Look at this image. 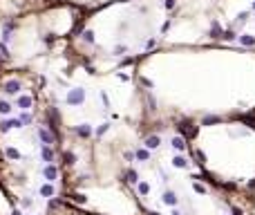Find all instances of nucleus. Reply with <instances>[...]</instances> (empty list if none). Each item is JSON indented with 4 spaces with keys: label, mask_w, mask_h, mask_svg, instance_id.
I'll return each instance as SVG.
<instances>
[{
    "label": "nucleus",
    "mask_w": 255,
    "mask_h": 215,
    "mask_svg": "<svg viewBox=\"0 0 255 215\" xmlns=\"http://www.w3.org/2000/svg\"><path fill=\"white\" fill-rule=\"evenodd\" d=\"M67 101L72 105H79L81 101H83V90H74V92H70V97H67Z\"/></svg>",
    "instance_id": "nucleus-1"
},
{
    "label": "nucleus",
    "mask_w": 255,
    "mask_h": 215,
    "mask_svg": "<svg viewBox=\"0 0 255 215\" xmlns=\"http://www.w3.org/2000/svg\"><path fill=\"white\" fill-rule=\"evenodd\" d=\"M159 144H161V139H159L157 135H152V137H148V139H146V146L150 148V150H152V148H159Z\"/></svg>",
    "instance_id": "nucleus-2"
},
{
    "label": "nucleus",
    "mask_w": 255,
    "mask_h": 215,
    "mask_svg": "<svg viewBox=\"0 0 255 215\" xmlns=\"http://www.w3.org/2000/svg\"><path fill=\"white\" fill-rule=\"evenodd\" d=\"M164 202L170 204V206H175V204H177V195H175L172 191H166V193H164Z\"/></svg>",
    "instance_id": "nucleus-3"
},
{
    "label": "nucleus",
    "mask_w": 255,
    "mask_h": 215,
    "mask_svg": "<svg viewBox=\"0 0 255 215\" xmlns=\"http://www.w3.org/2000/svg\"><path fill=\"white\" fill-rule=\"evenodd\" d=\"M240 43H242V45H246V47H253V45H255V36L244 34V36H240Z\"/></svg>",
    "instance_id": "nucleus-4"
},
{
    "label": "nucleus",
    "mask_w": 255,
    "mask_h": 215,
    "mask_svg": "<svg viewBox=\"0 0 255 215\" xmlns=\"http://www.w3.org/2000/svg\"><path fill=\"white\" fill-rule=\"evenodd\" d=\"M56 175H58V170H56L54 166H47V168H45V177H47L49 182H54V179H56Z\"/></svg>",
    "instance_id": "nucleus-5"
},
{
    "label": "nucleus",
    "mask_w": 255,
    "mask_h": 215,
    "mask_svg": "<svg viewBox=\"0 0 255 215\" xmlns=\"http://www.w3.org/2000/svg\"><path fill=\"white\" fill-rule=\"evenodd\" d=\"M172 148H175V150H184V148H186V141H184L181 137H175V139H172Z\"/></svg>",
    "instance_id": "nucleus-6"
},
{
    "label": "nucleus",
    "mask_w": 255,
    "mask_h": 215,
    "mask_svg": "<svg viewBox=\"0 0 255 215\" xmlns=\"http://www.w3.org/2000/svg\"><path fill=\"white\" fill-rule=\"evenodd\" d=\"M40 195H45V197H54V186L52 184H45L40 188Z\"/></svg>",
    "instance_id": "nucleus-7"
},
{
    "label": "nucleus",
    "mask_w": 255,
    "mask_h": 215,
    "mask_svg": "<svg viewBox=\"0 0 255 215\" xmlns=\"http://www.w3.org/2000/svg\"><path fill=\"white\" fill-rule=\"evenodd\" d=\"M172 164H175V168H186V166H188L186 157H181V155H179V157H175V159H172Z\"/></svg>",
    "instance_id": "nucleus-8"
},
{
    "label": "nucleus",
    "mask_w": 255,
    "mask_h": 215,
    "mask_svg": "<svg viewBox=\"0 0 255 215\" xmlns=\"http://www.w3.org/2000/svg\"><path fill=\"white\" fill-rule=\"evenodd\" d=\"M7 92H9V94H16V92L18 90H20V85H18V83L16 81H11V83H7V88H5Z\"/></svg>",
    "instance_id": "nucleus-9"
},
{
    "label": "nucleus",
    "mask_w": 255,
    "mask_h": 215,
    "mask_svg": "<svg viewBox=\"0 0 255 215\" xmlns=\"http://www.w3.org/2000/svg\"><path fill=\"white\" fill-rule=\"evenodd\" d=\"M38 135H40V139H43L45 144H52V135L47 132V130H43V128H40V130H38Z\"/></svg>",
    "instance_id": "nucleus-10"
},
{
    "label": "nucleus",
    "mask_w": 255,
    "mask_h": 215,
    "mask_svg": "<svg viewBox=\"0 0 255 215\" xmlns=\"http://www.w3.org/2000/svg\"><path fill=\"white\" fill-rule=\"evenodd\" d=\"M7 157L9 159H20V153H18L16 148H7Z\"/></svg>",
    "instance_id": "nucleus-11"
},
{
    "label": "nucleus",
    "mask_w": 255,
    "mask_h": 215,
    "mask_svg": "<svg viewBox=\"0 0 255 215\" xmlns=\"http://www.w3.org/2000/svg\"><path fill=\"white\" fill-rule=\"evenodd\" d=\"M18 105H20V108H29L32 105V99L29 97H20V99H18Z\"/></svg>",
    "instance_id": "nucleus-12"
},
{
    "label": "nucleus",
    "mask_w": 255,
    "mask_h": 215,
    "mask_svg": "<svg viewBox=\"0 0 255 215\" xmlns=\"http://www.w3.org/2000/svg\"><path fill=\"white\" fill-rule=\"evenodd\" d=\"M43 159H45V161H52V159H54V153H52L47 146L43 148Z\"/></svg>",
    "instance_id": "nucleus-13"
},
{
    "label": "nucleus",
    "mask_w": 255,
    "mask_h": 215,
    "mask_svg": "<svg viewBox=\"0 0 255 215\" xmlns=\"http://www.w3.org/2000/svg\"><path fill=\"white\" fill-rule=\"evenodd\" d=\"M137 159L148 161V159H150V153H148V150H137Z\"/></svg>",
    "instance_id": "nucleus-14"
},
{
    "label": "nucleus",
    "mask_w": 255,
    "mask_h": 215,
    "mask_svg": "<svg viewBox=\"0 0 255 215\" xmlns=\"http://www.w3.org/2000/svg\"><path fill=\"white\" fill-rule=\"evenodd\" d=\"M76 132H79L81 137H90V132H92V130H90L87 126H81V128H76Z\"/></svg>",
    "instance_id": "nucleus-15"
},
{
    "label": "nucleus",
    "mask_w": 255,
    "mask_h": 215,
    "mask_svg": "<svg viewBox=\"0 0 255 215\" xmlns=\"http://www.w3.org/2000/svg\"><path fill=\"white\" fill-rule=\"evenodd\" d=\"M139 193H141V195H148V193H150V186H148L146 182H141V184H139Z\"/></svg>",
    "instance_id": "nucleus-16"
},
{
    "label": "nucleus",
    "mask_w": 255,
    "mask_h": 215,
    "mask_svg": "<svg viewBox=\"0 0 255 215\" xmlns=\"http://www.w3.org/2000/svg\"><path fill=\"white\" fill-rule=\"evenodd\" d=\"M195 157H197V164H199V166H204V164H206V157H204V153H202V150H197V153H195Z\"/></svg>",
    "instance_id": "nucleus-17"
},
{
    "label": "nucleus",
    "mask_w": 255,
    "mask_h": 215,
    "mask_svg": "<svg viewBox=\"0 0 255 215\" xmlns=\"http://www.w3.org/2000/svg\"><path fill=\"white\" fill-rule=\"evenodd\" d=\"M125 177H128V182H130V184H137V173H134V170H128Z\"/></svg>",
    "instance_id": "nucleus-18"
},
{
    "label": "nucleus",
    "mask_w": 255,
    "mask_h": 215,
    "mask_svg": "<svg viewBox=\"0 0 255 215\" xmlns=\"http://www.w3.org/2000/svg\"><path fill=\"white\" fill-rule=\"evenodd\" d=\"M74 161H76V157H74V153H65V164H74Z\"/></svg>",
    "instance_id": "nucleus-19"
},
{
    "label": "nucleus",
    "mask_w": 255,
    "mask_h": 215,
    "mask_svg": "<svg viewBox=\"0 0 255 215\" xmlns=\"http://www.w3.org/2000/svg\"><path fill=\"white\" fill-rule=\"evenodd\" d=\"M74 202H79V204H85V202H87V197H85V195H81V193H76V195H74Z\"/></svg>",
    "instance_id": "nucleus-20"
},
{
    "label": "nucleus",
    "mask_w": 255,
    "mask_h": 215,
    "mask_svg": "<svg viewBox=\"0 0 255 215\" xmlns=\"http://www.w3.org/2000/svg\"><path fill=\"white\" fill-rule=\"evenodd\" d=\"M222 38H224V41H233V38H235V34H233V32H224V34H222Z\"/></svg>",
    "instance_id": "nucleus-21"
},
{
    "label": "nucleus",
    "mask_w": 255,
    "mask_h": 215,
    "mask_svg": "<svg viewBox=\"0 0 255 215\" xmlns=\"http://www.w3.org/2000/svg\"><path fill=\"white\" fill-rule=\"evenodd\" d=\"M246 18H249V14H246V11H242V14L237 16V23H246Z\"/></svg>",
    "instance_id": "nucleus-22"
},
{
    "label": "nucleus",
    "mask_w": 255,
    "mask_h": 215,
    "mask_svg": "<svg viewBox=\"0 0 255 215\" xmlns=\"http://www.w3.org/2000/svg\"><path fill=\"white\" fill-rule=\"evenodd\" d=\"M11 108H9V103H5V101H0V112H9Z\"/></svg>",
    "instance_id": "nucleus-23"
},
{
    "label": "nucleus",
    "mask_w": 255,
    "mask_h": 215,
    "mask_svg": "<svg viewBox=\"0 0 255 215\" xmlns=\"http://www.w3.org/2000/svg\"><path fill=\"white\" fill-rule=\"evenodd\" d=\"M195 191H197V193H206V188H204L202 184H195Z\"/></svg>",
    "instance_id": "nucleus-24"
},
{
    "label": "nucleus",
    "mask_w": 255,
    "mask_h": 215,
    "mask_svg": "<svg viewBox=\"0 0 255 215\" xmlns=\"http://www.w3.org/2000/svg\"><path fill=\"white\" fill-rule=\"evenodd\" d=\"M249 188H253V191H255V179H251V182H249Z\"/></svg>",
    "instance_id": "nucleus-25"
},
{
    "label": "nucleus",
    "mask_w": 255,
    "mask_h": 215,
    "mask_svg": "<svg viewBox=\"0 0 255 215\" xmlns=\"http://www.w3.org/2000/svg\"><path fill=\"white\" fill-rule=\"evenodd\" d=\"M11 215H23V213H20V211H14V213H11Z\"/></svg>",
    "instance_id": "nucleus-26"
},
{
    "label": "nucleus",
    "mask_w": 255,
    "mask_h": 215,
    "mask_svg": "<svg viewBox=\"0 0 255 215\" xmlns=\"http://www.w3.org/2000/svg\"><path fill=\"white\" fill-rule=\"evenodd\" d=\"M172 215H181V213H179V211H175V213H172Z\"/></svg>",
    "instance_id": "nucleus-27"
},
{
    "label": "nucleus",
    "mask_w": 255,
    "mask_h": 215,
    "mask_svg": "<svg viewBox=\"0 0 255 215\" xmlns=\"http://www.w3.org/2000/svg\"><path fill=\"white\" fill-rule=\"evenodd\" d=\"M150 215H159V213H150Z\"/></svg>",
    "instance_id": "nucleus-28"
},
{
    "label": "nucleus",
    "mask_w": 255,
    "mask_h": 215,
    "mask_svg": "<svg viewBox=\"0 0 255 215\" xmlns=\"http://www.w3.org/2000/svg\"><path fill=\"white\" fill-rule=\"evenodd\" d=\"M253 9H255V2H253Z\"/></svg>",
    "instance_id": "nucleus-29"
}]
</instances>
